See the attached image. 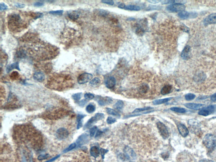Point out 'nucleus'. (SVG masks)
Returning <instances> with one entry per match:
<instances>
[{
	"label": "nucleus",
	"instance_id": "39",
	"mask_svg": "<svg viewBox=\"0 0 216 162\" xmlns=\"http://www.w3.org/2000/svg\"><path fill=\"white\" fill-rule=\"evenodd\" d=\"M10 78L12 79V80H17V79L19 77V74L17 71H14V72L12 73V74H11V75L10 76Z\"/></svg>",
	"mask_w": 216,
	"mask_h": 162
},
{
	"label": "nucleus",
	"instance_id": "9",
	"mask_svg": "<svg viewBox=\"0 0 216 162\" xmlns=\"http://www.w3.org/2000/svg\"><path fill=\"white\" fill-rule=\"evenodd\" d=\"M89 140V136L87 133H84L78 137L77 140V145L79 146L87 144Z\"/></svg>",
	"mask_w": 216,
	"mask_h": 162
},
{
	"label": "nucleus",
	"instance_id": "50",
	"mask_svg": "<svg viewBox=\"0 0 216 162\" xmlns=\"http://www.w3.org/2000/svg\"><path fill=\"white\" fill-rule=\"evenodd\" d=\"M49 157V155H40L38 157V159L39 160H42L46 159Z\"/></svg>",
	"mask_w": 216,
	"mask_h": 162
},
{
	"label": "nucleus",
	"instance_id": "14",
	"mask_svg": "<svg viewBox=\"0 0 216 162\" xmlns=\"http://www.w3.org/2000/svg\"><path fill=\"white\" fill-rule=\"evenodd\" d=\"M185 106L190 109L193 110H200L203 109L204 105L200 103H187L185 104Z\"/></svg>",
	"mask_w": 216,
	"mask_h": 162
},
{
	"label": "nucleus",
	"instance_id": "33",
	"mask_svg": "<svg viewBox=\"0 0 216 162\" xmlns=\"http://www.w3.org/2000/svg\"><path fill=\"white\" fill-rule=\"evenodd\" d=\"M100 80L98 77H96L90 81V84L91 86H96L100 84Z\"/></svg>",
	"mask_w": 216,
	"mask_h": 162
},
{
	"label": "nucleus",
	"instance_id": "46",
	"mask_svg": "<svg viewBox=\"0 0 216 162\" xmlns=\"http://www.w3.org/2000/svg\"><path fill=\"white\" fill-rule=\"evenodd\" d=\"M108 151H109L108 150L106 149H103V148H101V149H100V153H101L102 158L103 159L104 158L105 155L106 153H107Z\"/></svg>",
	"mask_w": 216,
	"mask_h": 162
},
{
	"label": "nucleus",
	"instance_id": "8",
	"mask_svg": "<svg viewBox=\"0 0 216 162\" xmlns=\"http://www.w3.org/2000/svg\"><path fill=\"white\" fill-rule=\"evenodd\" d=\"M93 77V75L91 74L85 73L82 74L78 77L77 81L79 84H85L90 81Z\"/></svg>",
	"mask_w": 216,
	"mask_h": 162
},
{
	"label": "nucleus",
	"instance_id": "2",
	"mask_svg": "<svg viewBox=\"0 0 216 162\" xmlns=\"http://www.w3.org/2000/svg\"><path fill=\"white\" fill-rule=\"evenodd\" d=\"M203 144L210 150H213L216 146V137L212 134H207L203 140Z\"/></svg>",
	"mask_w": 216,
	"mask_h": 162
},
{
	"label": "nucleus",
	"instance_id": "55",
	"mask_svg": "<svg viewBox=\"0 0 216 162\" xmlns=\"http://www.w3.org/2000/svg\"><path fill=\"white\" fill-rule=\"evenodd\" d=\"M211 100H212V101L213 102L216 101V93L214 94L213 95H212L211 96Z\"/></svg>",
	"mask_w": 216,
	"mask_h": 162
},
{
	"label": "nucleus",
	"instance_id": "58",
	"mask_svg": "<svg viewBox=\"0 0 216 162\" xmlns=\"http://www.w3.org/2000/svg\"><path fill=\"white\" fill-rule=\"evenodd\" d=\"M125 6L126 5L124 3H121L118 5V7L119 8H121V9H125Z\"/></svg>",
	"mask_w": 216,
	"mask_h": 162
},
{
	"label": "nucleus",
	"instance_id": "3",
	"mask_svg": "<svg viewBox=\"0 0 216 162\" xmlns=\"http://www.w3.org/2000/svg\"><path fill=\"white\" fill-rule=\"evenodd\" d=\"M188 126L191 133L198 134L201 130L200 122L197 119H193L188 121Z\"/></svg>",
	"mask_w": 216,
	"mask_h": 162
},
{
	"label": "nucleus",
	"instance_id": "30",
	"mask_svg": "<svg viewBox=\"0 0 216 162\" xmlns=\"http://www.w3.org/2000/svg\"><path fill=\"white\" fill-rule=\"evenodd\" d=\"M171 110L175 112H178L179 113H184L186 112V110L183 108L177 107H174L171 108L170 109Z\"/></svg>",
	"mask_w": 216,
	"mask_h": 162
},
{
	"label": "nucleus",
	"instance_id": "24",
	"mask_svg": "<svg viewBox=\"0 0 216 162\" xmlns=\"http://www.w3.org/2000/svg\"><path fill=\"white\" fill-rule=\"evenodd\" d=\"M125 9L128 10L135 11H138L141 9V8L139 6L134 5H128L125 6Z\"/></svg>",
	"mask_w": 216,
	"mask_h": 162
},
{
	"label": "nucleus",
	"instance_id": "17",
	"mask_svg": "<svg viewBox=\"0 0 216 162\" xmlns=\"http://www.w3.org/2000/svg\"><path fill=\"white\" fill-rule=\"evenodd\" d=\"M33 78L38 81H42L45 79V75L41 71H37L34 73Z\"/></svg>",
	"mask_w": 216,
	"mask_h": 162
},
{
	"label": "nucleus",
	"instance_id": "32",
	"mask_svg": "<svg viewBox=\"0 0 216 162\" xmlns=\"http://www.w3.org/2000/svg\"><path fill=\"white\" fill-rule=\"evenodd\" d=\"M198 113L199 115L205 116H207L208 115L211 114L210 112L206 108L202 109Z\"/></svg>",
	"mask_w": 216,
	"mask_h": 162
},
{
	"label": "nucleus",
	"instance_id": "48",
	"mask_svg": "<svg viewBox=\"0 0 216 162\" xmlns=\"http://www.w3.org/2000/svg\"><path fill=\"white\" fill-rule=\"evenodd\" d=\"M175 0H162L161 1V3L162 4H169V3H175Z\"/></svg>",
	"mask_w": 216,
	"mask_h": 162
},
{
	"label": "nucleus",
	"instance_id": "16",
	"mask_svg": "<svg viewBox=\"0 0 216 162\" xmlns=\"http://www.w3.org/2000/svg\"><path fill=\"white\" fill-rule=\"evenodd\" d=\"M116 82V81L115 77H109L107 79L105 83L106 87H107L108 88H113L115 86Z\"/></svg>",
	"mask_w": 216,
	"mask_h": 162
},
{
	"label": "nucleus",
	"instance_id": "53",
	"mask_svg": "<svg viewBox=\"0 0 216 162\" xmlns=\"http://www.w3.org/2000/svg\"><path fill=\"white\" fill-rule=\"evenodd\" d=\"M44 5V3H41L40 2H37L34 3V6H35L36 7H40Z\"/></svg>",
	"mask_w": 216,
	"mask_h": 162
},
{
	"label": "nucleus",
	"instance_id": "23",
	"mask_svg": "<svg viewBox=\"0 0 216 162\" xmlns=\"http://www.w3.org/2000/svg\"><path fill=\"white\" fill-rule=\"evenodd\" d=\"M172 99V97H168L166 98L161 99H157L156 100L153 101V103L154 105H160L163 104V103H166L169 101V100H171Z\"/></svg>",
	"mask_w": 216,
	"mask_h": 162
},
{
	"label": "nucleus",
	"instance_id": "13",
	"mask_svg": "<svg viewBox=\"0 0 216 162\" xmlns=\"http://www.w3.org/2000/svg\"><path fill=\"white\" fill-rule=\"evenodd\" d=\"M196 13H190L186 11H182L180 12L178 14V16L179 18L183 19H187L189 18H193V17H196L197 16L196 15Z\"/></svg>",
	"mask_w": 216,
	"mask_h": 162
},
{
	"label": "nucleus",
	"instance_id": "25",
	"mask_svg": "<svg viewBox=\"0 0 216 162\" xmlns=\"http://www.w3.org/2000/svg\"><path fill=\"white\" fill-rule=\"evenodd\" d=\"M106 112L109 115H113L114 116H116L117 118H120V115L119 113H118L116 111L114 110V109H112L110 108H107L106 109Z\"/></svg>",
	"mask_w": 216,
	"mask_h": 162
},
{
	"label": "nucleus",
	"instance_id": "19",
	"mask_svg": "<svg viewBox=\"0 0 216 162\" xmlns=\"http://www.w3.org/2000/svg\"><path fill=\"white\" fill-rule=\"evenodd\" d=\"M100 150L99 148L96 146H93L90 149V152L92 156L94 158H97L100 155Z\"/></svg>",
	"mask_w": 216,
	"mask_h": 162
},
{
	"label": "nucleus",
	"instance_id": "54",
	"mask_svg": "<svg viewBox=\"0 0 216 162\" xmlns=\"http://www.w3.org/2000/svg\"><path fill=\"white\" fill-rule=\"evenodd\" d=\"M15 6L16 7L19 8H23L25 6V5L22 3H17L15 5Z\"/></svg>",
	"mask_w": 216,
	"mask_h": 162
},
{
	"label": "nucleus",
	"instance_id": "1",
	"mask_svg": "<svg viewBox=\"0 0 216 162\" xmlns=\"http://www.w3.org/2000/svg\"><path fill=\"white\" fill-rule=\"evenodd\" d=\"M8 24L9 28L12 31H18L25 26L20 16L17 14H14L10 16Z\"/></svg>",
	"mask_w": 216,
	"mask_h": 162
},
{
	"label": "nucleus",
	"instance_id": "10",
	"mask_svg": "<svg viewBox=\"0 0 216 162\" xmlns=\"http://www.w3.org/2000/svg\"><path fill=\"white\" fill-rule=\"evenodd\" d=\"M203 23L205 26L216 24V14H212L206 17L203 20Z\"/></svg>",
	"mask_w": 216,
	"mask_h": 162
},
{
	"label": "nucleus",
	"instance_id": "51",
	"mask_svg": "<svg viewBox=\"0 0 216 162\" xmlns=\"http://www.w3.org/2000/svg\"><path fill=\"white\" fill-rule=\"evenodd\" d=\"M159 9V7H158L157 6H150L148 7L147 8V10H153L154 9Z\"/></svg>",
	"mask_w": 216,
	"mask_h": 162
},
{
	"label": "nucleus",
	"instance_id": "49",
	"mask_svg": "<svg viewBox=\"0 0 216 162\" xmlns=\"http://www.w3.org/2000/svg\"><path fill=\"white\" fill-rule=\"evenodd\" d=\"M7 6L4 3H1L0 5V11L5 10L7 9Z\"/></svg>",
	"mask_w": 216,
	"mask_h": 162
},
{
	"label": "nucleus",
	"instance_id": "60",
	"mask_svg": "<svg viewBox=\"0 0 216 162\" xmlns=\"http://www.w3.org/2000/svg\"><path fill=\"white\" fill-rule=\"evenodd\" d=\"M200 162H215L213 161H211V160H203L200 161Z\"/></svg>",
	"mask_w": 216,
	"mask_h": 162
},
{
	"label": "nucleus",
	"instance_id": "36",
	"mask_svg": "<svg viewBox=\"0 0 216 162\" xmlns=\"http://www.w3.org/2000/svg\"><path fill=\"white\" fill-rule=\"evenodd\" d=\"M82 96V93H77L72 96V98L74 100L78 101L81 99Z\"/></svg>",
	"mask_w": 216,
	"mask_h": 162
},
{
	"label": "nucleus",
	"instance_id": "37",
	"mask_svg": "<svg viewBox=\"0 0 216 162\" xmlns=\"http://www.w3.org/2000/svg\"><path fill=\"white\" fill-rule=\"evenodd\" d=\"M153 111H154L151 110L150 111H147V112H142L141 113H138V114H136L128 115V116H126L125 117V118H129V117H133V116H138L142 115V114H144L150 113H151V112H153Z\"/></svg>",
	"mask_w": 216,
	"mask_h": 162
},
{
	"label": "nucleus",
	"instance_id": "29",
	"mask_svg": "<svg viewBox=\"0 0 216 162\" xmlns=\"http://www.w3.org/2000/svg\"><path fill=\"white\" fill-rule=\"evenodd\" d=\"M17 55L18 58H25L26 56V53L23 49H19V50H18Z\"/></svg>",
	"mask_w": 216,
	"mask_h": 162
},
{
	"label": "nucleus",
	"instance_id": "38",
	"mask_svg": "<svg viewBox=\"0 0 216 162\" xmlns=\"http://www.w3.org/2000/svg\"><path fill=\"white\" fill-rule=\"evenodd\" d=\"M196 97L195 95L193 93H188L185 96V98L187 100H193Z\"/></svg>",
	"mask_w": 216,
	"mask_h": 162
},
{
	"label": "nucleus",
	"instance_id": "41",
	"mask_svg": "<svg viewBox=\"0 0 216 162\" xmlns=\"http://www.w3.org/2000/svg\"><path fill=\"white\" fill-rule=\"evenodd\" d=\"M84 98H85L86 100H90L94 98L95 96L93 94H91L90 93H86L84 94Z\"/></svg>",
	"mask_w": 216,
	"mask_h": 162
},
{
	"label": "nucleus",
	"instance_id": "7",
	"mask_svg": "<svg viewBox=\"0 0 216 162\" xmlns=\"http://www.w3.org/2000/svg\"><path fill=\"white\" fill-rule=\"evenodd\" d=\"M69 135V132L66 128H61L57 129L56 132V138L59 140L66 139Z\"/></svg>",
	"mask_w": 216,
	"mask_h": 162
},
{
	"label": "nucleus",
	"instance_id": "43",
	"mask_svg": "<svg viewBox=\"0 0 216 162\" xmlns=\"http://www.w3.org/2000/svg\"><path fill=\"white\" fill-rule=\"evenodd\" d=\"M106 122L108 124H113L116 122V119L112 116H109L107 119Z\"/></svg>",
	"mask_w": 216,
	"mask_h": 162
},
{
	"label": "nucleus",
	"instance_id": "15",
	"mask_svg": "<svg viewBox=\"0 0 216 162\" xmlns=\"http://www.w3.org/2000/svg\"><path fill=\"white\" fill-rule=\"evenodd\" d=\"M178 129L179 133L183 137H186L189 134L188 129L183 124H179L178 125Z\"/></svg>",
	"mask_w": 216,
	"mask_h": 162
},
{
	"label": "nucleus",
	"instance_id": "56",
	"mask_svg": "<svg viewBox=\"0 0 216 162\" xmlns=\"http://www.w3.org/2000/svg\"><path fill=\"white\" fill-rule=\"evenodd\" d=\"M161 0H148L147 1L152 3H157L161 2Z\"/></svg>",
	"mask_w": 216,
	"mask_h": 162
},
{
	"label": "nucleus",
	"instance_id": "5",
	"mask_svg": "<svg viewBox=\"0 0 216 162\" xmlns=\"http://www.w3.org/2000/svg\"><path fill=\"white\" fill-rule=\"evenodd\" d=\"M185 6L182 3H175L168 6L166 9L171 12H177L184 11L185 10Z\"/></svg>",
	"mask_w": 216,
	"mask_h": 162
},
{
	"label": "nucleus",
	"instance_id": "35",
	"mask_svg": "<svg viewBox=\"0 0 216 162\" xmlns=\"http://www.w3.org/2000/svg\"><path fill=\"white\" fill-rule=\"evenodd\" d=\"M144 32H145V31H144V29L140 27H138L135 31L136 34L137 35H138V36H140L144 35Z\"/></svg>",
	"mask_w": 216,
	"mask_h": 162
},
{
	"label": "nucleus",
	"instance_id": "40",
	"mask_svg": "<svg viewBox=\"0 0 216 162\" xmlns=\"http://www.w3.org/2000/svg\"><path fill=\"white\" fill-rule=\"evenodd\" d=\"M148 89V86L147 84H143L140 88V90L142 93H147Z\"/></svg>",
	"mask_w": 216,
	"mask_h": 162
},
{
	"label": "nucleus",
	"instance_id": "31",
	"mask_svg": "<svg viewBox=\"0 0 216 162\" xmlns=\"http://www.w3.org/2000/svg\"><path fill=\"white\" fill-rule=\"evenodd\" d=\"M86 110L88 113H93V112H94L96 110V107L94 105L90 104L87 106Z\"/></svg>",
	"mask_w": 216,
	"mask_h": 162
},
{
	"label": "nucleus",
	"instance_id": "12",
	"mask_svg": "<svg viewBox=\"0 0 216 162\" xmlns=\"http://www.w3.org/2000/svg\"><path fill=\"white\" fill-rule=\"evenodd\" d=\"M191 55V47L190 46L185 47L181 53V57L185 60L189 59Z\"/></svg>",
	"mask_w": 216,
	"mask_h": 162
},
{
	"label": "nucleus",
	"instance_id": "52",
	"mask_svg": "<svg viewBox=\"0 0 216 162\" xmlns=\"http://www.w3.org/2000/svg\"><path fill=\"white\" fill-rule=\"evenodd\" d=\"M87 100L83 99V100H82L80 101V102L79 103V104L80 106H82V107H83L87 103Z\"/></svg>",
	"mask_w": 216,
	"mask_h": 162
},
{
	"label": "nucleus",
	"instance_id": "18",
	"mask_svg": "<svg viewBox=\"0 0 216 162\" xmlns=\"http://www.w3.org/2000/svg\"><path fill=\"white\" fill-rule=\"evenodd\" d=\"M112 100L110 98H103V97H99L98 100V102L99 104L101 106H105L106 104L111 103Z\"/></svg>",
	"mask_w": 216,
	"mask_h": 162
},
{
	"label": "nucleus",
	"instance_id": "34",
	"mask_svg": "<svg viewBox=\"0 0 216 162\" xmlns=\"http://www.w3.org/2000/svg\"><path fill=\"white\" fill-rule=\"evenodd\" d=\"M30 15L34 19H35L42 17L43 16V14L39 12H31L30 13Z\"/></svg>",
	"mask_w": 216,
	"mask_h": 162
},
{
	"label": "nucleus",
	"instance_id": "61",
	"mask_svg": "<svg viewBox=\"0 0 216 162\" xmlns=\"http://www.w3.org/2000/svg\"><path fill=\"white\" fill-rule=\"evenodd\" d=\"M207 96H203V97H199L198 99H199V100H202V99H204L207 98Z\"/></svg>",
	"mask_w": 216,
	"mask_h": 162
},
{
	"label": "nucleus",
	"instance_id": "45",
	"mask_svg": "<svg viewBox=\"0 0 216 162\" xmlns=\"http://www.w3.org/2000/svg\"><path fill=\"white\" fill-rule=\"evenodd\" d=\"M63 11L62 10H60L52 11H50L49 12V13L52 14V15H62L63 13Z\"/></svg>",
	"mask_w": 216,
	"mask_h": 162
},
{
	"label": "nucleus",
	"instance_id": "26",
	"mask_svg": "<svg viewBox=\"0 0 216 162\" xmlns=\"http://www.w3.org/2000/svg\"><path fill=\"white\" fill-rule=\"evenodd\" d=\"M85 115H82V114H78L77 116V122L78 124L77 126V129H79L83 126V121L82 119L84 118Z\"/></svg>",
	"mask_w": 216,
	"mask_h": 162
},
{
	"label": "nucleus",
	"instance_id": "11",
	"mask_svg": "<svg viewBox=\"0 0 216 162\" xmlns=\"http://www.w3.org/2000/svg\"><path fill=\"white\" fill-rule=\"evenodd\" d=\"M125 155L128 159L134 161L136 158V155L132 149L128 146H126L124 149Z\"/></svg>",
	"mask_w": 216,
	"mask_h": 162
},
{
	"label": "nucleus",
	"instance_id": "47",
	"mask_svg": "<svg viewBox=\"0 0 216 162\" xmlns=\"http://www.w3.org/2000/svg\"><path fill=\"white\" fill-rule=\"evenodd\" d=\"M101 2L105 4H107L110 5H113L115 3L113 0H102Z\"/></svg>",
	"mask_w": 216,
	"mask_h": 162
},
{
	"label": "nucleus",
	"instance_id": "20",
	"mask_svg": "<svg viewBox=\"0 0 216 162\" xmlns=\"http://www.w3.org/2000/svg\"><path fill=\"white\" fill-rule=\"evenodd\" d=\"M68 16L69 18L73 20H76L78 19V18L80 16V14L77 11H73L69 12L68 13Z\"/></svg>",
	"mask_w": 216,
	"mask_h": 162
},
{
	"label": "nucleus",
	"instance_id": "27",
	"mask_svg": "<svg viewBox=\"0 0 216 162\" xmlns=\"http://www.w3.org/2000/svg\"><path fill=\"white\" fill-rule=\"evenodd\" d=\"M123 107V102L122 101V100L118 101L115 104L114 106V107L115 109L118 111L122 110Z\"/></svg>",
	"mask_w": 216,
	"mask_h": 162
},
{
	"label": "nucleus",
	"instance_id": "21",
	"mask_svg": "<svg viewBox=\"0 0 216 162\" xmlns=\"http://www.w3.org/2000/svg\"><path fill=\"white\" fill-rule=\"evenodd\" d=\"M172 87L170 85H167L163 87L161 91V93L163 95H166L171 93L172 90Z\"/></svg>",
	"mask_w": 216,
	"mask_h": 162
},
{
	"label": "nucleus",
	"instance_id": "6",
	"mask_svg": "<svg viewBox=\"0 0 216 162\" xmlns=\"http://www.w3.org/2000/svg\"><path fill=\"white\" fill-rule=\"evenodd\" d=\"M157 126L159 133L162 138L165 139H168L169 137V134L166 126L160 122H157Z\"/></svg>",
	"mask_w": 216,
	"mask_h": 162
},
{
	"label": "nucleus",
	"instance_id": "22",
	"mask_svg": "<svg viewBox=\"0 0 216 162\" xmlns=\"http://www.w3.org/2000/svg\"><path fill=\"white\" fill-rule=\"evenodd\" d=\"M14 69H17L19 70H20L19 69V63L18 62H16V63H15L14 64H11V65H9L6 68V71H7V72L9 73Z\"/></svg>",
	"mask_w": 216,
	"mask_h": 162
},
{
	"label": "nucleus",
	"instance_id": "4",
	"mask_svg": "<svg viewBox=\"0 0 216 162\" xmlns=\"http://www.w3.org/2000/svg\"><path fill=\"white\" fill-rule=\"evenodd\" d=\"M104 115L103 113H97L94 116L92 117L86 123L84 126V129H86L90 128L94 124H95L97 121L100 120L104 118Z\"/></svg>",
	"mask_w": 216,
	"mask_h": 162
},
{
	"label": "nucleus",
	"instance_id": "44",
	"mask_svg": "<svg viewBox=\"0 0 216 162\" xmlns=\"http://www.w3.org/2000/svg\"><path fill=\"white\" fill-rule=\"evenodd\" d=\"M97 127L96 126H94L93 128L90 129V136L91 137H93L95 134L96 133V132L97 131Z\"/></svg>",
	"mask_w": 216,
	"mask_h": 162
},
{
	"label": "nucleus",
	"instance_id": "28",
	"mask_svg": "<svg viewBox=\"0 0 216 162\" xmlns=\"http://www.w3.org/2000/svg\"><path fill=\"white\" fill-rule=\"evenodd\" d=\"M153 108L151 107H147L142 108H138L135 109L133 112H132L133 113H138L139 112H144L145 111H148L150 110L153 109Z\"/></svg>",
	"mask_w": 216,
	"mask_h": 162
},
{
	"label": "nucleus",
	"instance_id": "42",
	"mask_svg": "<svg viewBox=\"0 0 216 162\" xmlns=\"http://www.w3.org/2000/svg\"><path fill=\"white\" fill-rule=\"evenodd\" d=\"M77 146V145L76 144V143H73L71 145H70L68 146V147L67 148V149H66L64 151V152H69L70 151L72 150V149H74Z\"/></svg>",
	"mask_w": 216,
	"mask_h": 162
},
{
	"label": "nucleus",
	"instance_id": "57",
	"mask_svg": "<svg viewBox=\"0 0 216 162\" xmlns=\"http://www.w3.org/2000/svg\"><path fill=\"white\" fill-rule=\"evenodd\" d=\"M102 133V131H100V130H98L97 131V133H96V138L99 137V136L101 135Z\"/></svg>",
	"mask_w": 216,
	"mask_h": 162
},
{
	"label": "nucleus",
	"instance_id": "59",
	"mask_svg": "<svg viewBox=\"0 0 216 162\" xmlns=\"http://www.w3.org/2000/svg\"><path fill=\"white\" fill-rule=\"evenodd\" d=\"M59 157H60V155H58V156H57L55 157L54 158H52L49 161H48L47 162H53V161H55V160L57 159L58 158H59Z\"/></svg>",
	"mask_w": 216,
	"mask_h": 162
}]
</instances>
